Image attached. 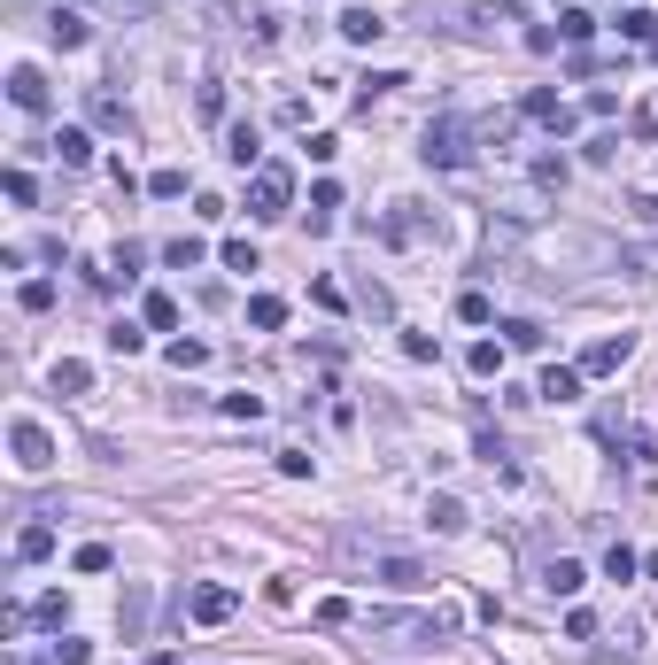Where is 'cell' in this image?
Masks as SVG:
<instances>
[{
  "mask_svg": "<svg viewBox=\"0 0 658 665\" xmlns=\"http://www.w3.org/2000/svg\"><path fill=\"white\" fill-rule=\"evenodd\" d=\"M364 627H372L380 642H395V650H434V642L449 635V619H442V611H372Z\"/></svg>",
  "mask_w": 658,
  "mask_h": 665,
  "instance_id": "cell-1",
  "label": "cell"
},
{
  "mask_svg": "<svg viewBox=\"0 0 658 665\" xmlns=\"http://www.w3.org/2000/svg\"><path fill=\"white\" fill-rule=\"evenodd\" d=\"M295 209V171L287 163H256V178H248V217H287Z\"/></svg>",
  "mask_w": 658,
  "mask_h": 665,
  "instance_id": "cell-2",
  "label": "cell"
},
{
  "mask_svg": "<svg viewBox=\"0 0 658 665\" xmlns=\"http://www.w3.org/2000/svg\"><path fill=\"white\" fill-rule=\"evenodd\" d=\"M419 155H426V163H442V171H465V163H473V132H465L457 116H434Z\"/></svg>",
  "mask_w": 658,
  "mask_h": 665,
  "instance_id": "cell-3",
  "label": "cell"
},
{
  "mask_svg": "<svg viewBox=\"0 0 658 665\" xmlns=\"http://www.w3.org/2000/svg\"><path fill=\"white\" fill-rule=\"evenodd\" d=\"M380 240H388V248H411V240H442V217H426V209H388V217H380Z\"/></svg>",
  "mask_w": 658,
  "mask_h": 665,
  "instance_id": "cell-4",
  "label": "cell"
},
{
  "mask_svg": "<svg viewBox=\"0 0 658 665\" xmlns=\"http://www.w3.org/2000/svg\"><path fill=\"white\" fill-rule=\"evenodd\" d=\"M8 449H16V472H47V464H55V434H47V426H31V418H16Z\"/></svg>",
  "mask_w": 658,
  "mask_h": 665,
  "instance_id": "cell-5",
  "label": "cell"
},
{
  "mask_svg": "<svg viewBox=\"0 0 658 665\" xmlns=\"http://www.w3.org/2000/svg\"><path fill=\"white\" fill-rule=\"evenodd\" d=\"M635 356V333H604V341H589L581 348V379H604V372H620Z\"/></svg>",
  "mask_w": 658,
  "mask_h": 665,
  "instance_id": "cell-6",
  "label": "cell"
},
{
  "mask_svg": "<svg viewBox=\"0 0 658 665\" xmlns=\"http://www.w3.org/2000/svg\"><path fill=\"white\" fill-rule=\"evenodd\" d=\"M233 611H240L233 588H194V596H186V619H202V627H225Z\"/></svg>",
  "mask_w": 658,
  "mask_h": 665,
  "instance_id": "cell-7",
  "label": "cell"
},
{
  "mask_svg": "<svg viewBox=\"0 0 658 665\" xmlns=\"http://www.w3.org/2000/svg\"><path fill=\"white\" fill-rule=\"evenodd\" d=\"M519 116H527V124H550V132H573V109H566V101H558L550 86L527 93V101H519Z\"/></svg>",
  "mask_w": 658,
  "mask_h": 665,
  "instance_id": "cell-8",
  "label": "cell"
},
{
  "mask_svg": "<svg viewBox=\"0 0 658 665\" xmlns=\"http://www.w3.org/2000/svg\"><path fill=\"white\" fill-rule=\"evenodd\" d=\"M8 101H16L24 116H39V109H47V78H39L31 62H16V70H8Z\"/></svg>",
  "mask_w": 658,
  "mask_h": 665,
  "instance_id": "cell-9",
  "label": "cell"
},
{
  "mask_svg": "<svg viewBox=\"0 0 658 665\" xmlns=\"http://www.w3.org/2000/svg\"><path fill=\"white\" fill-rule=\"evenodd\" d=\"M86 116L101 124V132H117V140H132V109H124L117 93H101V86H93V93H86Z\"/></svg>",
  "mask_w": 658,
  "mask_h": 665,
  "instance_id": "cell-10",
  "label": "cell"
},
{
  "mask_svg": "<svg viewBox=\"0 0 658 665\" xmlns=\"http://www.w3.org/2000/svg\"><path fill=\"white\" fill-rule=\"evenodd\" d=\"M542 403H581V364H550V372L535 379Z\"/></svg>",
  "mask_w": 658,
  "mask_h": 665,
  "instance_id": "cell-11",
  "label": "cell"
},
{
  "mask_svg": "<svg viewBox=\"0 0 658 665\" xmlns=\"http://www.w3.org/2000/svg\"><path fill=\"white\" fill-rule=\"evenodd\" d=\"M117 627H124V642H140V635H148V580H132V588H124Z\"/></svg>",
  "mask_w": 658,
  "mask_h": 665,
  "instance_id": "cell-12",
  "label": "cell"
},
{
  "mask_svg": "<svg viewBox=\"0 0 658 665\" xmlns=\"http://www.w3.org/2000/svg\"><path fill=\"white\" fill-rule=\"evenodd\" d=\"M47 39H55L62 55H70V47H86L93 31H86V16H78V8H55V16H47Z\"/></svg>",
  "mask_w": 658,
  "mask_h": 665,
  "instance_id": "cell-13",
  "label": "cell"
},
{
  "mask_svg": "<svg viewBox=\"0 0 658 665\" xmlns=\"http://www.w3.org/2000/svg\"><path fill=\"white\" fill-rule=\"evenodd\" d=\"M426 526H434V534H465V526H473V511H465L457 495H434V503H426Z\"/></svg>",
  "mask_w": 658,
  "mask_h": 665,
  "instance_id": "cell-14",
  "label": "cell"
},
{
  "mask_svg": "<svg viewBox=\"0 0 658 665\" xmlns=\"http://www.w3.org/2000/svg\"><path fill=\"white\" fill-rule=\"evenodd\" d=\"M380 31H388V16H380V8H349V16H341V39H357V47H372Z\"/></svg>",
  "mask_w": 658,
  "mask_h": 665,
  "instance_id": "cell-15",
  "label": "cell"
},
{
  "mask_svg": "<svg viewBox=\"0 0 658 665\" xmlns=\"http://www.w3.org/2000/svg\"><path fill=\"white\" fill-rule=\"evenodd\" d=\"M39 557H55V526H39V519H31L24 534H16V565H39Z\"/></svg>",
  "mask_w": 658,
  "mask_h": 665,
  "instance_id": "cell-16",
  "label": "cell"
},
{
  "mask_svg": "<svg viewBox=\"0 0 658 665\" xmlns=\"http://www.w3.org/2000/svg\"><path fill=\"white\" fill-rule=\"evenodd\" d=\"M380 580L411 596V588H426V565H419V557H380Z\"/></svg>",
  "mask_w": 658,
  "mask_h": 665,
  "instance_id": "cell-17",
  "label": "cell"
},
{
  "mask_svg": "<svg viewBox=\"0 0 658 665\" xmlns=\"http://www.w3.org/2000/svg\"><path fill=\"white\" fill-rule=\"evenodd\" d=\"M225 155H233L240 171H248V163H264V147H256V124H248V116H240L233 132H225Z\"/></svg>",
  "mask_w": 658,
  "mask_h": 665,
  "instance_id": "cell-18",
  "label": "cell"
},
{
  "mask_svg": "<svg viewBox=\"0 0 658 665\" xmlns=\"http://www.w3.org/2000/svg\"><path fill=\"white\" fill-rule=\"evenodd\" d=\"M542 588H550V596H581V588H589V573H581L573 557H558V565L542 573Z\"/></svg>",
  "mask_w": 658,
  "mask_h": 665,
  "instance_id": "cell-19",
  "label": "cell"
},
{
  "mask_svg": "<svg viewBox=\"0 0 658 665\" xmlns=\"http://www.w3.org/2000/svg\"><path fill=\"white\" fill-rule=\"evenodd\" d=\"M333 209H341V186H333V178H318V186H310V232H326Z\"/></svg>",
  "mask_w": 658,
  "mask_h": 665,
  "instance_id": "cell-20",
  "label": "cell"
},
{
  "mask_svg": "<svg viewBox=\"0 0 658 665\" xmlns=\"http://www.w3.org/2000/svg\"><path fill=\"white\" fill-rule=\"evenodd\" d=\"M248 325H256V333H279V325H287V302H279V294H256V302H248Z\"/></svg>",
  "mask_w": 658,
  "mask_h": 665,
  "instance_id": "cell-21",
  "label": "cell"
},
{
  "mask_svg": "<svg viewBox=\"0 0 658 665\" xmlns=\"http://www.w3.org/2000/svg\"><path fill=\"white\" fill-rule=\"evenodd\" d=\"M55 155L70 163V171H86V163H93V140L78 132V124H70V132H55Z\"/></svg>",
  "mask_w": 658,
  "mask_h": 665,
  "instance_id": "cell-22",
  "label": "cell"
},
{
  "mask_svg": "<svg viewBox=\"0 0 658 665\" xmlns=\"http://www.w3.org/2000/svg\"><path fill=\"white\" fill-rule=\"evenodd\" d=\"M140 318H148V325H155V333H171V325H179V302H171V294L155 287V294H148V302H140Z\"/></svg>",
  "mask_w": 658,
  "mask_h": 665,
  "instance_id": "cell-23",
  "label": "cell"
},
{
  "mask_svg": "<svg viewBox=\"0 0 658 665\" xmlns=\"http://www.w3.org/2000/svg\"><path fill=\"white\" fill-rule=\"evenodd\" d=\"M163 263H171V271H194V263H202V240H194V232L163 240Z\"/></svg>",
  "mask_w": 658,
  "mask_h": 665,
  "instance_id": "cell-24",
  "label": "cell"
},
{
  "mask_svg": "<svg viewBox=\"0 0 658 665\" xmlns=\"http://www.w3.org/2000/svg\"><path fill=\"white\" fill-rule=\"evenodd\" d=\"M465 364H473L480 379H504V348H496V341H473V348H465Z\"/></svg>",
  "mask_w": 658,
  "mask_h": 665,
  "instance_id": "cell-25",
  "label": "cell"
},
{
  "mask_svg": "<svg viewBox=\"0 0 658 665\" xmlns=\"http://www.w3.org/2000/svg\"><path fill=\"white\" fill-rule=\"evenodd\" d=\"M101 341H109V356H140V348H148V333H140V325H109V333H101Z\"/></svg>",
  "mask_w": 658,
  "mask_h": 665,
  "instance_id": "cell-26",
  "label": "cell"
},
{
  "mask_svg": "<svg viewBox=\"0 0 658 665\" xmlns=\"http://www.w3.org/2000/svg\"><path fill=\"white\" fill-rule=\"evenodd\" d=\"M55 387H62V395H86V387H93V364L62 356V364H55Z\"/></svg>",
  "mask_w": 658,
  "mask_h": 665,
  "instance_id": "cell-27",
  "label": "cell"
},
{
  "mask_svg": "<svg viewBox=\"0 0 658 665\" xmlns=\"http://www.w3.org/2000/svg\"><path fill=\"white\" fill-rule=\"evenodd\" d=\"M643 573V557L628 550V542H612V550H604V580H635Z\"/></svg>",
  "mask_w": 658,
  "mask_h": 665,
  "instance_id": "cell-28",
  "label": "cell"
},
{
  "mask_svg": "<svg viewBox=\"0 0 658 665\" xmlns=\"http://www.w3.org/2000/svg\"><path fill=\"white\" fill-rule=\"evenodd\" d=\"M620 31H628L635 47H658V16H651V8H628V16H620Z\"/></svg>",
  "mask_w": 658,
  "mask_h": 665,
  "instance_id": "cell-29",
  "label": "cell"
},
{
  "mask_svg": "<svg viewBox=\"0 0 658 665\" xmlns=\"http://www.w3.org/2000/svg\"><path fill=\"white\" fill-rule=\"evenodd\" d=\"M589 31H597L589 8H566V16H558V39H573V47H589Z\"/></svg>",
  "mask_w": 658,
  "mask_h": 665,
  "instance_id": "cell-30",
  "label": "cell"
},
{
  "mask_svg": "<svg viewBox=\"0 0 658 665\" xmlns=\"http://www.w3.org/2000/svg\"><path fill=\"white\" fill-rule=\"evenodd\" d=\"M163 356H171V372H194V364H210V341H171Z\"/></svg>",
  "mask_w": 658,
  "mask_h": 665,
  "instance_id": "cell-31",
  "label": "cell"
},
{
  "mask_svg": "<svg viewBox=\"0 0 658 665\" xmlns=\"http://www.w3.org/2000/svg\"><path fill=\"white\" fill-rule=\"evenodd\" d=\"M620 263H628L635 279H658V240H643V248H620Z\"/></svg>",
  "mask_w": 658,
  "mask_h": 665,
  "instance_id": "cell-32",
  "label": "cell"
},
{
  "mask_svg": "<svg viewBox=\"0 0 658 665\" xmlns=\"http://www.w3.org/2000/svg\"><path fill=\"white\" fill-rule=\"evenodd\" d=\"M457 318H465V325H488V318H496V302H488V294H457Z\"/></svg>",
  "mask_w": 658,
  "mask_h": 665,
  "instance_id": "cell-33",
  "label": "cell"
},
{
  "mask_svg": "<svg viewBox=\"0 0 658 665\" xmlns=\"http://www.w3.org/2000/svg\"><path fill=\"white\" fill-rule=\"evenodd\" d=\"M47 658H55V665H93V642H78V635H62L55 650H47Z\"/></svg>",
  "mask_w": 658,
  "mask_h": 665,
  "instance_id": "cell-34",
  "label": "cell"
},
{
  "mask_svg": "<svg viewBox=\"0 0 658 665\" xmlns=\"http://www.w3.org/2000/svg\"><path fill=\"white\" fill-rule=\"evenodd\" d=\"M148 194H155V202H179V194H186V171H155Z\"/></svg>",
  "mask_w": 658,
  "mask_h": 665,
  "instance_id": "cell-35",
  "label": "cell"
},
{
  "mask_svg": "<svg viewBox=\"0 0 658 665\" xmlns=\"http://www.w3.org/2000/svg\"><path fill=\"white\" fill-rule=\"evenodd\" d=\"M0 186H8V202H16V209H31V202H39V186H31V171H8Z\"/></svg>",
  "mask_w": 658,
  "mask_h": 665,
  "instance_id": "cell-36",
  "label": "cell"
},
{
  "mask_svg": "<svg viewBox=\"0 0 658 665\" xmlns=\"http://www.w3.org/2000/svg\"><path fill=\"white\" fill-rule=\"evenodd\" d=\"M504 341H511V348H542V325H535V318H511Z\"/></svg>",
  "mask_w": 658,
  "mask_h": 665,
  "instance_id": "cell-37",
  "label": "cell"
},
{
  "mask_svg": "<svg viewBox=\"0 0 658 665\" xmlns=\"http://www.w3.org/2000/svg\"><path fill=\"white\" fill-rule=\"evenodd\" d=\"M194 116H210V124H217V116H225V86H194Z\"/></svg>",
  "mask_w": 658,
  "mask_h": 665,
  "instance_id": "cell-38",
  "label": "cell"
},
{
  "mask_svg": "<svg viewBox=\"0 0 658 665\" xmlns=\"http://www.w3.org/2000/svg\"><path fill=\"white\" fill-rule=\"evenodd\" d=\"M535 186H566V155H535Z\"/></svg>",
  "mask_w": 658,
  "mask_h": 665,
  "instance_id": "cell-39",
  "label": "cell"
},
{
  "mask_svg": "<svg viewBox=\"0 0 658 665\" xmlns=\"http://www.w3.org/2000/svg\"><path fill=\"white\" fill-rule=\"evenodd\" d=\"M217 256H225V271H256V248H248V240H225Z\"/></svg>",
  "mask_w": 658,
  "mask_h": 665,
  "instance_id": "cell-40",
  "label": "cell"
},
{
  "mask_svg": "<svg viewBox=\"0 0 658 665\" xmlns=\"http://www.w3.org/2000/svg\"><path fill=\"white\" fill-rule=\"evenodd\" d=\"M225 418H248V426H256V418H264V395H225Z\"/></svg>",
  "mask_w": 658,
  "mask_h": 665,
  "instance_id": "cell-41",
  "label": "cell"
},
{
  "mask_svg": "<svg viewBox=\"0 0 658 665\" xmlns=\"http://www.w3.org/2000/svg\"><path fill=\"white\" fill-rule=\"evenodd\" d=\"M24 310H55V287L47 279H24Z\"/></svg>",
  "mask_w": 658,
  "mask_h": 665,
  "instance_id": "cell-42",
  "label": "cell"
},
{
  "mask_svg": "<svg viewBox=\"0 0 658 665\" xmlns=\"http://www.w3.org/2000/svg\"><path fill=\"white\" fill-rule=\"evenodd\" d=\"M318 627H349V596H326L318 604Z\"/></svg>",
  "mask_w": 658,
  "mask_h": 665,
  "instance_id": "cell-43",
  "label": "cell"
},
{
  "mask_svg": "<svg viewBox=\"0 0 658 665\" xmlns=\"http://www.w3.org/2000/svg\"><path fill=\"white\" fill-rule=\"evenodd\" d=\"M628 209H635V217H643V225H658V194H635Z\"/></svg>",
  "mask_w": 658,
  "mask_h": 665,
  "instance_id": "cell-44",
  "label": "cell"
},
{
  "mask_svg": "<svg viewBox=\"0 0 658 665\" xmlns=\"http://www.w3.org/2000/svg\"><path fill=\"white\" fill-rule=\"evenodd\" d=\"M117 8H132V16H155V0H117Z\"/></svg>",
  "mask_w": 658,
  "mask_h": 665,
  "instance_id": "cell-45",
  "label": "cell"
},
{
  "mask_svg": "<svg viewBox=\"0 0 658 665\" xmlns=\"http://www.w3.org/2000/svg\"><path fill=\"white\" fill-rule=\"evenodd\" d=\"M148 665H179V658H163V650H155V658H148Z\"/></svg>",
  "mask_w": 658,
  "mask_h": 665,
  "instance_id": "cell-46",
  "label": "cell"
},
{
  "mask_svg": "<svg viewBox=\"0 0 658 665\" xmlns=\"http://www.w3.org/2000/svg\"><path fill=\"white\" fill-rule=\"evenodd\" d=\"M16 665H55V658H16Z\"/></svg>",
  "mask_w": 658,
  "mask_h": 665,
  "instance_id": "cell-47",
  "label": "cell"
}]
</instances>
